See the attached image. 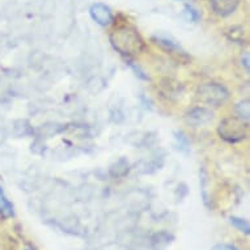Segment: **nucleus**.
Wrapping results in <instances>:
<instances>
[{
	"label": "nucleus",
	"instance_id": "nucleus-18",
	"mask_svg": "<svg viewBox=\"0 0 250 250\" xmlns=\"http://www.w3.org/2000/svg\"><path fill=\"white\" fill-rule=\"evenodd\" d=\"M24 250H34V249H33V248H25Z\"/></svg>",
	"mask_w": 250,
	"mask_h": 250
},
{
	"label": "nucleus",
	"instance_id": "nucleus-14",
	"mask_svg": "<svg viewBox=\"0 0 250 250\" xmlns=\"http://www.w3.org/2000/svg\"><path fill=\"white\" fill-rule=\"evenodd\" d=\"M207 172L206 169H202L201 172V190H202V198L205 202L206 206H208V195H207Z\"/></svg>",
	"mask_w": 250,
	"mask_h": 250
},
{
	"label": "nucleus",
	"instance_id": "nucleus-3",
	"mask_svg": "<svg viewBox=\"0 0 250 250\" xmlns=\"http://www.w3.org/2000/svg\"><path fill=\"white\" fill-rule=\"evenodd\" d=\"M195 100L206 106H223L229 100V90L219 83H206L197 88Z\"/></svg>",
	"mask_w": 250,
	"mask_h": 250
},
{
	"label": "nucleus",
	"instance_id": "nucleus-2",
	"mask_svg": "<svg viewBox=\"0 0 250 250\" xmlns=\"http://www.w3.org/2000/svg\"><path fill=\"white\" fill-rule=\"evenodd\" d=\"M249 122H246L237 115L227 117L219 123L217 134L227 143H240L248 138Z\"/></svg>",
	"mask_w": 250,
	"mask_h": 250
},
{
	"label": "nucleus",
	"instance_id": "nucleus-15",
	"mask_svg": "<svg viewBox=\"0 0 250 250\" xmlns=\"http://www.w3.org/2000/svg\"><path fill=\"white\" fill-rule=\"evenodd\" d=\"M185 9H186L185 12L188 13V17H189L191 21H194V22H197V21L201 19V13L198 12V9L194 8L193 5L188 4L186 7H185Z\"/></svg>",
	"mask_w": 250,
	"mask_h": 250
},
{
	"label": "nucleus",
	"instance_id": "nucleus-13",
	"mask_svg": "<svg viewBox=\"0 0 250 250\" xmlns=\"http://www.w3.org/2000/svg\"><path fill=\"white\" fill-rule=\"evenodd\" d=\"M174 139H176V146L177 148L182 152H189L190 151V142L188 139V136L185 135L182 131L174 132Z\"/></svg>",
	"mask_w": 250,
	"mask_h": 250
},
{
	"label": "nucleus",
	"instance_id": "nucleus-12",
	"mask_svg": "<svg viewBox=\"0 0 250 250\" xmlns=\"http://www.w3.org/2000/svg\"><path fill=\"white\" fill-rule=\"evenodd\" d=\"M236 113H237V117H240L241 119L249 122L250 118V103L249 100H242L236 105Z\"/></svg>",
	"mask_w": 250,
	"mask_h": 250
},
{
	"label": "nucleus",
	"instance_id": "nucleus-8",
	"mask_svg": "<svg viewBox=\"0 0 250 250\" xmlns=\"http://www.w3.org/2000/svg\"><path fill=\"white\" fill-rule=\"evenodd\" d=\"M182 85L181 83L174 82L172 79H165L161 82V92L163 95H165L168 99H174V97H180L182 93Z\"/></svg>",
	"mask_w": 250,
	"mask_h": 250
},
{
	"label": "nucleus",
	"instance_id": "nucleus-16",
	"mask_svg": "<svg viewBox=\"0 0 250 250\" xmlns=\"http://www.w3.org/2000/svg\"><path fill=\"white\" fill-rule=\"evenodd\" d=\"M212 250H240L237 246H234L233 244H226V242H222V244H216V245L212 246Z\"/></svg>",
	"mask_w": 250,
	"mask_h": 250
},
{
	"label": "nucleus",
	"instance_id": "nucleus-5",
	"mask_svg": "<svg viewBox=\"0 0 250 250\" xmlns=\"http://www.w3.org/2000/svg\"><path fill=\"white\" fill-rule=\"evenodd\" d=\"M89 15L92 20L101 26H107L114 20V15H113L110 7L104 4V3H95V4L90 5Z\"/></svg>",
	"mask_w": 250,
	"mask_h": 250
},
{
	"label": "nucleus",
	"instance_id": "nucleus-9",
	"mask_svg": "<svg viewBox=\"0 0 250 250\" xmlns=\"http://www.w3.org/2000/svg\"><path fill=\"white\" fill-rule=\"evenodd\" d=\"M173 234L168 233V232H160V233H156L152 236V248L153 250H163L167 246L170 245V242L173 240Z\"/></svg>",
	"mask_w": 250,
	"mask_h": 250
},
{
	"label": "nucleus",
	"instance_id": "nucleus-17",
	"mask_svg": "<svg viewBox=\"0 0 250 250\" xmlns=\"http://www.w3.org/2000/svg\"><path fill=\"white\" fill-rule=\"evenodd\" d=\"M241 64L245 67L246 72H249L250 71V59H249V54L245 53L241 57Z\"/></svg>",
	"mask_w": 250,
	"mask_h": 250
},
{
	"label": "nucleus",
	"instance_id": "nucleus-4",
	"mask_svg": "<svg viewBox=\"0 0 250 250\" xmlns=\"http://www.w3.org/2000/svg\"><path fill=\"white\" fill-rule=\"evenodd\" d=\"M186 122L189 123L190 126L194 128L199 127H206L208 126L209 123L212 122L213 119V113L211 109L206 106H197L190 109L186 115H185Z\"/></svg>",
	"mask_w": 250,
	"mask_h": 250
},
{
	"label": "nucleus",
	"instance_id": "nucleus-11",
	"mask_svg": "<svg viewBox=\"0 0 250 250\" xmlns=\"http://www.w3.org/2000/svg\"><path fill=\"white\" fill-rule=\"evenodd\" d=\"M229 223L236 229L240 230L241 233L246 234V236L250 234V224L246 219H242V217L237 216H229Z\"/></svg>",
	"mask_w": 250,
	"mask_h": 250
},
{
	"label": "nucleus",
	"instance_id": "nucleus-1",
	"mask_svg": "<svg viewBox=\"0 0 250 250\" xmlns=\"http://www.w3.org/2000/svg\"><path fill=\"white\" fill-rule=\"evenodd\" d=\"M113 49L130 61L146 49V42L140 33L131 25H121L111 30L109 36Z\"/></svg>",
	"mask_w": 250,
	"mask_h": 250
},
{
	"label": "nucleus",
	"instance_id": "nucleus-6",
	"mask_svg": "<svg viewBox=\"0 0 250 250\" xmlns=\"http://www.w3.org/2000/svg\"><path fill=\"white\" fill-rule=\"evenodd\" d=\"M209 3L217 16L227 17L236 12L240 0H209Z\"/></svg>",
	"mask_w": 250,
	"mask_h": 250
},
{
	"label": "nucleus",
	"instance_id": "nucleus-7",
	"mask_svg": "<svg viewBox=\"0 0 250 250\" xmlns=\"http://www.w3.org/2000/svg\"><path fill=\"white\" fill-rule=\"evenodd\" d=\"M153 41H155L156 45H159L161 49L168 51L169 54H173V55H177V57H185L186 55L184 50L181 49V46L178 43H176L174 41H172V40H169V38L155 37Z\"/></svg>",
	"mask_w": 250,
	"mask_h": 250
},
{
	"label": "nucleus",
	"instance_id": "nucleus-10",
	"mask_svg": "<svg viewBox=\"0 0 250 250\" xmlns=\"http://www.w3.org/2000/svg\"><path fill=\"white\" fill-rule=\"evenodd\" d=\"M0 215L3 217L15 216V206L5 195L4 190L0 186Z\"/></svg>",
	"mask_w": 250,
	"mask_h": 250
}]
</instances>
